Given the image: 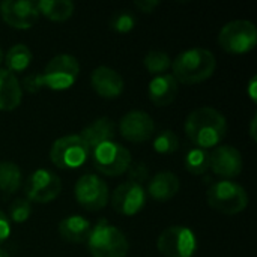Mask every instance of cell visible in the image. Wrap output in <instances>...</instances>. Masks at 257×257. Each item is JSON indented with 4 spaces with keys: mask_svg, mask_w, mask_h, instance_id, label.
<instances>
[{
    "mask_svg": "<svg viewBox=\"0 0 257 257\" xmlns=\"http://www.w3.org/2000/svg\"><path fill=\"white\" fill-rule=\"evenodd\" d=\"M185 134L194 148H217L227 133V120L214 107H200L193 110L185 120Z\"/></svg>",
    "mask_w": 257,
    "mask_h": 257,
    "instance_id": "6da1fadb",
    "label": "cell"
},
{
    "mask_svg": "<svg viewBox=\"0 0 257 257\" xmlns=\"http://www.w3.org/2000/svg\"><path fill=\"white\" fill-rule=\"evenodd\" d=\"M215 66L217 60L212 51L202 47H194L178 54L175 60H172L170 68L173 69L172 75L178 83L197 84L212 77Z\"/></svg>",
    "mask_w": 257,
    "mask_h": 257,
    "instance_id": "7a4b0ae2",
    "label": "cell"
},
{
    "mask_svg": "<svg viewBox=\"0 0 257 257\" xmlns=\"http://www.w3.org/2000/svg\"><path fill=\"white\" fill-rule=\"evenodd\" d=\"M87 248L92 257H125L130 244L120 229L102 220L92 227Z\"/></svg>",
    "mask_w": 257,
    "mask_h": 257,
    "instance_id": "3957f363",
    "label": "cell"
},
{
    "mask_svg": "<svg viewBox=\"0 0 257 257\" xmlns=\"http://www.w3.org/2000/svg\"><path fill=\"white\" fill-rule=\"evenodd\" d=\"M208 205L224 215H236L248 205V194L244 187L233 181H218L206 193Z\"/></svg>",
    "mask_w": 257,
    "mask_h": 257,
    "instance_id": "277c9868",
    "label": "cell"
},
{
    "mask_svg": "<svg viewBox=\"0 0 257 257\" xmlns=\"http://www.w3.org/2000/svg\"><path fill=\"white\" fill-rule=\"evenodd\" d=\"M90 151L77 134H69L57 139L50 148L51 163L62 170H75L86 164Z\"/></svg>",
    "mask_w": 257,
    "mask_h": 257,
    "instance_id": "5b68a950",
    "label": "cell"
},
{
    "mask_svg": "<svg viewBox=\"0 0 257 257\" xmlns=\"http://www.w3.org/2000/svg\"><path fill=\"white\" fill-rule=\"evenodd\" d=\"M90 160L93 167L105 176H120L133 163L131 152L116 142H107L93 148Z\"/></svg>",
    "mask_w": 257,
    "mask_h": 257,
    "instance_id": "8992f818",
    "label": "cell"
},
{
    "mask_svg": "<svg viewBox=\"0 0 257 257\" xmlns=\"http://www.w3.org/2000/svg\"><path fill=\"white\" fill-rule=\"evenodd\" d=\"M257 29L248 20L227 23L218 33L220 47L230 54H245L256 47Z\"/></svg>",
    "mask_w": 257,
    "mask_h": 257,
    "instance_id": "52a82bcc",
    "label": "cell"
},
{
    "mask_svg": "<svg viewBox=\"0 0 257 257\" xmlns=\"http://www.w3.org/2000/svg\"><path fill=\"white\" fill-rule=\"evenodd\" d=\"M80 74V63L71 54L54 56L41 74L42 84L51 90H66L72 87Z\"/></svg>",
    "mask_w": 257,
    "mask_h": 257,
    "instance_id": "ba28073f",
    "label": "cell"
},
{
    "mask_svg": "<svg viewBox=\"0 0 257 257\" xmlns=\"http://www.w3.org/2000/svg\"><path fill=\"white\" fill-rule=\"evenodd\" d=\"M157 248L166 257H193L197 250V238L190 227L172 226L158 236Z\"/></svg>",
    "mask_w": 257,
    "mask_h": 257,
    "instance_id": "9c48e42d",
    "label": "cell"
},
{
    "mask_svg": "<svg viewBox=\"0 0 257 257\" xmlns=\"http://www.w3.org/2000/svg\"><path fill=\"white\" fill-rule=\"evenodd\" d=\"M74 194H75V200L78 202V205L90 212L104 209L110 199L107 184L98 175H93V173L83 175L77 181Z\"/></svg>",
    "mask_w": 257,
    "mask_h": 257,
    "instance_id": "30bf717a",
    "label": "cell"
},
{
    "mask_svg": "<svg viewBox=\"0 0 257 257\" xmlns=\"http://www.w3.org/2000/svg\"><path fill=\"white\" fill-rule=\"evenodd\" d=\"M62 191L60 178L47 169H36L29 175L24 184V194L29 202L48 203L54 200Z\"/></svg>",
    "mask_w": 257,
    "mask_h": 257,
    "instance_id": "8fae6325",
    "label": "cell"
},
{
    "mask_svg": "<svg viewBox=\"0 0 257 257\" xmlns=\"http://www.w3.org/2000/svg\"><path fill=\"white\" fill-rule=\"evenodd\" d=\"M148 194L145 188L139 184H134L131 181H126L120 184L111 196V205L113 209L125 217L137 215L146 205Z\"/></svg>",
    "mask_w": 257,
    "mask_h": 257,
    "instance_id": "7c38bea8",
    "label": "cell"
},
{
    "mask_svg": "<svg viewBox=\"0 0 257 257\" xmlns=\"http://www.w3.org/2000/svg\"><path fill=\"white\" fill-rule=\"evenodd\" d=\"M0 15L3 21L18 30L30 29L39 18L36 2L29 0H5L0 3Z\"/></svg>",
    "mask_w": 257,
    "mask_h": 257,
    "instance_id": "4fadbf2b",
    "label": "cell"
},
{
    "mask_svg": "<svg viewBox=\"0 0 257 257\" xmlns=\"http://www.w3.org/2000/svg\"><path fill=\"white\" fill-rule=\"evenodd\" d=\"M120 136L131 143H145L155 133L154 119L142 110H131L119 122Z\"/></svg>",
    "mask_w": 257,
    "mask_h": 257,
    "instance_id": "5bb4252c",
    "label": "cell"
},
{
    "mask_svg": "<svg viewBox=\"0 0 257 257\" xmlns=\"http://www.w3.org/2000/svg\"><path fill=\"white\" fill-rule=\"evenodd\" d=\"M242 167H244V161L241 152L230 145L217 146L209 154V169L215 175L224 178L226 181H230L238 175H241Z\"/></svg>",
    "mask_w": 257,
    "mask_h": 257,
    "instance_id": "9a60e30c",
    "label": "cell"
},
{
    "mask_svg": "<svg viewBox=\"0 0 257 257\" xmlns=\"http://www.w3.org/2000/svg\"><path fill=\"white\" fill-rule=\"evenodd\" d=\"M90 83H92L93 90L105 99L119 98L125 89V81L122 75L108 66L95 68L90 77Z\"/></svg>",
    "mask_w": 257,
    "mask_h": 257,
    "instance_id": "2e32d148",
    "label": "cell"
},
{
    "mask_svg": "<svg viewBox=\"0 0 257 257\" xmlns=\"http://www.w3.org/2000/svg\"><path fill=\"white\" fill-rule=\"evenodd\" d=\"M179 90V83L172 74H161L155 75L148 87V95L149 99L157 105V107H167L170 105Z\"/></svg>",
    "mask_w": 257,
    "mask_h": 257,
    "instance_id": "e0dca14e",
    "label": "cell"
},
{
    "mask_svg": "<svg viewBox=\"0 0 257 257\" xmlns=\"http://www.w3.org/2000/svg\"><path fill=\"white\" fill-rule=\"evenodd\" d=\"M78 136L86 143L89 151H92L102 143L113 142L116 136V125L110 117H98L92 123L84 126Z\"/></svg>",
    "mask_w": 257,
    "mask_h": 257,
    "instance_id": "ac0fdd59",
    "label": "cell"
},
{
    "mask_svg": "<svg viewBox=\"0 0 257 257\" xmlns=\"http://www.w3.org/2000/svg\"><path fill=\"white\" fill-rule=\"evenodd\" d=\"M23 99V89L15 74L0 69V111L15 110Z\"/></svg>",
    "mask_w": 257,
    "mask_h": 257,
    "instance_id": "d6986e66",
    "label": "cell"
},
{
    "mask_svg": "<svg viewBox=\"0 0 257 257\" xmlns=\"http://www.w3.org/2000/svg\"><path fill=\"white\" fill-rule=\"evenodd\" d=\"M179 187V178L175 173L160 172L149 181L148 193L157 202H167L178 194Z\"/></svg>",
    "mask_w": 257,
    "mask_h": 257,
    "instance_id": "ffe728a7",
    "label": "cell"
},
{
    "mask_svg": "<svg viewBox=\"0 0 257 257\" xmlns=\"http://www.w3.org/2000/svg\"><path fill=\"white\" fill-rule=\"evenodd\" d=\"M90 230H92L90 221L81 215H69L59 223V233L62 239L71 244L87 242Z\"/></svg>",
    "mask_w": 257,
    "mask_h": 257,
    "instance_id": "44dd1931",
    "label": "cell"
},
{
    "mask_svg": "<svg viewBox=\"0 0 257 257\" xmlns=\"http://www.w3.org/2000/svg\"><path fill=\"white\" fill-rule=\"evenodd\" d=\"M39 15L42 14L45 18L60 23V21H66L68 18H71V15L74 14V3L71 0H41L36 2Z\"/></svg>",
    "mask_w": 257,
    "mask_h": 257,
    "instance_id": "7402d4cb",
    "label": "cell"
},
{
    "mask_svg": "<svg viewBox=\"0 0 257 257\" xmlns=\"http://www.w3.org/2000/svg\"><path fill=\"white\" fill-rule=\"evenodd\" d=\"M32 51L27 45L24 44H15L12 45L6 54H5V63H6V69L12 74H18V72H24L30 63H32Z\"/></svg>",
    "mask_w": 257,
    "mask_h": 257,
    "instance_id": "603a6c76",
    "label": "cell"
},
{
    "mask_svg": "<svg viewBox=\"0 0 257 257\" xmlns=\"http://www.w3.org/2000/svg\"><path fill=\"white\" fill-rule=\"evenodd\" d=\"M21 170L15 163L2 161L0 163V191L5 194L15 193L21 185Z\"/></svg>",
    "mask_w": 257,
    "mask_h": 257,
    "instance_id": "cb8c5ba5",
    "label": "cell"
},
{
    "mask_svg": "<svg viewBox=\"0 0 257 257\" xmlns=\"http://www.w3.org/2000/svg\"><path fill=\"white\" fill-rule=\"evenodd\" d=\"M185 169L191 175H203L209 170V152L200 148H191L184 160Z\"/></svg>",
    "mask_w": 257,
    "mask_h": 257,
    "instance_id": "d4e9b609",
    "label": "cell"
},
{
    "mask_svg": "<svg viewBox=\"0 0 257 257\" xmlns=\"http://www.w3.org/2000/svg\"><path fill=\"white\" fill-rule=\"evenodd\" d=\"M143 65L149 71V74H152V75H161V74H166L170 69L172 59L164 51L152 50V51L146 53V56L143 59Z\"/></svg>",
    "mask_w": 257,
    "mask_h": 257,
    "instance_id": "484cf974",
    "label": "cell"
},
{
    "mask_svg": "<svg viewBox=\"0 0 257 257\" xmlns=\"http://www.w3.org/2000/svg\"><path fill=\"white\" fill-rule=\"evenodd\" d=\"M152 146H154L157 154L169 155V154H173V152H176L179 149V139L173 131L163 130L155 136Z\"/></svg>",
    "mask_w": 257,
    "mask_h": 257,
    "instance_id": "4316f807",
    "label": "cell"
},
{
    "mask_svg": "<svg viewBox=\"0 0 257 257\" xmlns=\"http://www.w3.org/2000/svg\"><path fill=\"white\" fill-rule=\"evenodd\" d=\"M137 24V18L131 11H119L110 18V29L117 33H128Z\"/></svg>",
    "mask_w": 257,
    "mask_h": 257,
    "instance_id": "83f0119b",
    "label": "cell"
},
{
    "mask_svg": "<svg viewBox=\"0 0 257 257\" xmlns=\"http://www.w3.org/2000/svg\"><path fill=\"white\" fill-rule=\"evenodd\" d=\"M32 214V205L27 199H17L12 202L11 208H9V220H12L14 223H24L29 220Z\"/></svg>",
    "mask_w": 257,
    "mask_h": 257,
    "instance_id": "f1b7e54d",
    "label": "cell"
},
{
    "mask_svg": "<svg viewBox=\"0 0 257 257\" xmlns=\"http://www.w3.org/2000/svg\"><path fill=\"white\" fill-rule=\"evenodd\" d=\"M128 178L131 182L134 184H145L148 179H149V167L142 163V161H137V163H131L130 167H128Z\"/></svg>",
    "mask_w": 257,
    "mask_h": 257,
    "instance_id": "f546056e",
    "label": "cell"
},
{
    "mask_svg": "<svg viewBox=\"0 0 257 257\" xmlns=\"http://www.w3.org/2000/svg\"><path fill=\"white\" fill-rule=\"evenodd\" d=\"M21 89H24L29 93H38L41 89H44L41 74H29V75H26L24 80H23Z\"/></svg>",
    "mask_w": 257,
    "mask_h": 257,
    "instance_id": "4dcf8cb0",
    "label": "cell"
},
{
    "mask_svg": "<svg viewBox=\"0 0 257 257\" xmlns=\"http://www.w3.org/2000/svg\"><path fill=\"white\" fill-rule=\"evenodd\" d=\"M9 236H11V221L8 215H5L0 211V244L6 242Z\"/></svg>",
    "mask_w": 257,
    "mask_h": 257,
    "instance_id": "1f68e13d",
    "label": "cell"
},
{
    "mask_svg": "<svg viewBox=\"0 0 257 257\" xmlns=\"http://www.w3.org/2000/svg\"><path fill=\"white\" fill-rule=\"evenodd\" d=\"M134 6L143 14H151V12H154V9L157 6H160V2H157V0H139L134 3Z\"/></svg>",
    "mask_w": 257,
    "mask_h": 257,
    "instance_id": "d6a6232c",
    "label": "cell"
},
{
    "mask_svg": "<svg viewBox=\"0 0 257 257\" xmlns=\"http://www.w3.org/2000/svg\"><path fill=\"white\" fill-rule=\"evenodd\" d=\"M256 84H257V78L256 77H253L251 80H250V83H248V95H250V98L253 99V101H256Z\"/></svg>",
    "mask_w": 257,
    "mask_h": 257,
    "instance_id": "836d02e7",
    "label": "cell"
},
{
    "mask_svg": "<svg viewBox=\"0 0 257 257\" xmlns=\"http://www.w3.org/2000/svg\"><path fill=\"white\" fill-rule=\"evenodd\" d=\"M250 136L253 140H256V116L251 119V126H250Z\"/></svg>",
    "mask_w": 257,
    "mask_h": 257,
    "instance_id": "e575fe53",
    "label": "cell"
},
{
    "mask_svg": "<svg viewBox=\"0 0 257 257\" xmlns=\"http://www.w3.org/2000/svg\"><path fill=\"white\" fill-rule=\"evenodd\" d=\"M3 59H5V54H3V50H2V47H0V63L3 62Z\"/></svg>",
    "mask_w": 257,
    "mask_h": 257,
    "instance_id": "d590c367",
    "label": "cell"
},
{
    "mask_svg": "<svg viewBox=\"0 0 257 257\" xmlns=\"http://www.w3.org/2000/svg\"><path fill=\"white\" fill-rule=\"evenodd\" d=\"M0 257H9V254H8L6 251H3V250H0Z\"/></svg>",
    "mask_w": 257,
    "mask_h": 257,
    "instance_id": "8d00e7d4",
    "label": "cell"
}]
</instances>
